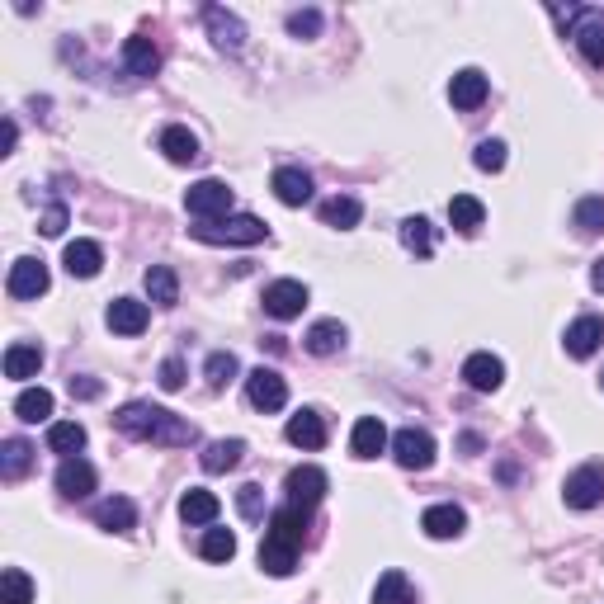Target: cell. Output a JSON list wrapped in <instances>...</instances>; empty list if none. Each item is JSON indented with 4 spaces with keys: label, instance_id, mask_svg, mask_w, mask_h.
Instances as JSON below:
<instances>
[{
    "label": "cell",
    "instance_id": "17",
    "mask_svg": "<svg viewBox=\"0 0 604 604\" xmlns=\"http://www.w3.org/2000/svg\"><path fill=\"white\" fill-rule=\"evenodd\" d=\"M57 491H62L67 501H85V496L95 491V468H90L85 458H62V468H57Z\"/></svg>",
    "mask_w": 604,
    "mask_h": 604
},
{
    "label": "cell",
    "instance_id": "16",
    "mask_svg": "<svg viewBox=\"0 0 604 604\" xmlns=\"http://www.w3.org/2000/svg\"><path fill=\"white\" fill-rule=\"evenodd\" d=\"M284 435H288V444H298V449H321V444H326V420H321V411L302 406L298 416H288Z\"/></svg>",
    "mask_w": 604,
    "mask_h": 604
},
{
    "label": "cell",
    "instance_id": "35",
    "mask_svg": "<svg viewBox=\"0 0 604 604\" xmlns=\"http://www.w3.org/2000/svg\"><path fill=\"white\" fill-rule=\"evenodd\" d=\"M260 567H265L269 576H293V567H298V548H288V543H279V538H265V543H260Z\"/></svg>",
    "mask_w": 604,
    "mask_h": 604
},
{
    "label": "cell",
    "instance_id": "32",
    "mask_svg": "<svg viewBox=\"0 0 604 604\" xmlns=\"http://www.w3.org/2000/svg\"><path fill=\"white\" fill-rule=\"evenodd\" d=\"M38 369H43V350L38 345H10L5 350V378L24 383V378H38Z\"/></svg>",
    "mask_w": 604,
    "mask_h": 604
},
{
    "label": "cell",
    "instance_id": "41",
    "mask_svg": "<svg viewBox=\"0 0 604 604\" xmlns=\"http://www.w3.org/2000/svg\"><path fill=\"white\" fill-rule=\"evenodd\" d=\"M199 553L208 557V562H232L236 557V534L232 529H208L199 543Z\"/></svg>",
    "mask_w": 604,
    "mask_h": 604
},
{
    "label": "cell",
    "instance_id": "40",
    "mask_svg": "<svg viewBox=\"0 0 604 604\" xmlns=\"http://www.w3.org/2000/svg\"><path fill=\"white\" fill-rule=\"evenodd\" d=\"M29 463H34V449H29L24 439H5V449H0V472L15 482V477L29 472Z\"/></svg>",
    "mask_w": 604,
    "mask_h": 604
},
{
    "label": "cell",
    "instance_id": "30",
    "mask_svg": "<svg viewBox=\"0 0 604 604\" xmlns=\"http://www.w3.org/2000/svg\"><path fill=\"white\" fill-rule=\"evenodd\" d=\"M142 284H147V298L156 302V307H175V302H180V279H175L170 265H151Z\"/></svg>",
    "mask_w": 604,
    "mask_h": 604
},
{
    "label": "cell",
    "instance_id": "23",
    "mask_svg": "<svg viewBox=\"0 0 604 604\" xmlns=\"http://www.w3.org/2000/svg\"><path fill=\"white\" fill-rule=\"evenodd\" d=\"M123 62H128V71H133L137 81H147V76H156L161 71V52H156V43L142 34H133L128 43H123Z\"/></svg>",
    "mask_w": 604,
    "mask_h": 604
},
{
    "label": "cell",
    "instance_id": "25",
    "mask_svg": "<svg viewBox=\"0 0 604 604\" xmlns=\"http://www.w3.org/2000/svg\"><path fill=\"white\" fill-rule=\"evenodd\" d=\"M161 151H166L170 166H194L199 161V137L180 128V123H170L166 133H161Z\"/></svg>",
    "mask_w": 604,
    "mask_h": 604
},
{
    "label": "cell",
    "instance_id": "13",
    "mask_svg": "<svg viewBox=\"0 0 604 604\" xmlns=\"http://www.w3.org/2000/svg\"><path fill=\"white\" fill-rule=\"evenodd\" d=\"M463 378H468L472 392H496L505 383V364L496 359L491 350H477L468 354V364H463Z\"/></svg>",
    "mask_w": 604,
    "mask_h": 604
},
{
    "label": "cell",
    "instance_id": "22",
    "mask_svg": "<svg viewBox=\"0 0 604 604\" xmlns=\"http://www.w3.org/2000/svg\"><path fill=\"white\" fill-rule=\"evenodd\" d=\"M571 38H576V48L586 52V62H595V67H604V19L600 15H581L576 24H571Z\"/></svg>",
    "mask_w": 604,
    "mask_h": 604
},
{
    "label": "cell",
    "instance_id": "50",
    "mask_svg": "<svg viewBox=\"0 0 604 604\" xmlns=\"http://www.w3.org/2000/svg\"><path fill=\"white\" fill-rule=\"evenodd\" d=\"M15 137H19V128H15V118H5V151H15Z\"/></svg>",
    "mask_w": 604,
    "mask_h": 604
},
{
    "label": "cell",
    "instance_id": "26",
    "mask_svg": "<svg viewBox=\"0 0 604 604\" xmlns=\"http://www.w3.org/2000/svg\"><path fill=\"white\" fill-rule=\"evenodd\" d=\"M345 321H336V317H326V321H317L312 331H307V350L317 354V359H331V354H340L345 350Z\"/></svg>",
    "mask_w": 604,
    "mask_h": 604
},
{
    "label": "cell",
    "instance_id": "21",
    "mask_svg": "<svg viewBox=\"0 0 604 604\" xmlns=\"http://www.w3.org/2000/svg\"><path fill=\"white\" fill-rule=\"evenodd\" d=\"M420 529L430 538H458L463 529H468V515L458 510L453 501H444V505H430L425 515H420Z\"/></svg>",
    "mask_w": 604,
    "mask_h": 604
},
{
    "label": "cell",
    "instance_id": "3",
    "mask_svg": "<svg viewBox=\"0 0 604 604\" xmlns=\"http://www.w3.org/2000/svg\"><path fill=\"white\" fill-rule=\"evenodd\" d=\"M185 208H189V218H199V222L232 218V189H227V180H199V185H189Z\"/></svg>",
    "mask_w": 604,
    "mask_h": 604
},
{
    "label": "cell",
    "instance_id": "20",
    "mask_svg": "<svg viewBox=\"0 0 604 604\" xmlns=\"http://www.w3.org/2000/svg\"><path fill=\"white\" fill-rule=\"evenodd\" d=\"M387 449V425L378 416H359L350 430V453L354 458H378Z\"/></svg>",
    "mask_w": 604,
    "mask_h": 604
},
{
    "label": "cell",
    "instance_id": "47",
    "mask_svg": "<svg viewBox=\"0 0 604 604\" xmlns=\"http://www.w3.org/2000/svg\"><path fill=\"white\" fill-rule=\"evenodd\" d=\"M156 383L166 387V392H180V387H185V364H180V359H166V364H161V378H156Z\"/></svg>",
    "mask_w": 604,
    "mask_h": 604
},
{
    "label": "cell",
    "instance_id": "38",
    "mask_svg": "<svg viewBox=\"0 0 604 604\" xmlns=\"http://www.w3.org/2000/svg\"><path fill=\"white\" fill-rule=\"evenodd\" d=\"M236 373H241V364H236L232 350H213V354H208V364H203V378H208V387H213V392H222V387L232 383Z\"/></svg>",
    "mask_w": 604,
    "mask_h": 604
},
{
    "label": "cell",
    "instance_id": "24",
    "mask_svg": "<svg viewBox=\"0 0 604 604\" xmlns=\"http://www.w3.org/2000/svg\"><path fill=\"white\" fill-rule=\"evenodd\" d=\"M95 520L109 529V534H133L137 529V505L128 496H109V501L95 505Z\"/></svg>",
    "mask_w": 604,
    "mask_h": 604
},
{
    "label": "cell",
    "instance_id": "42",
    "mask_svg": "<svg viewBox=\"0 0 604 604\" xmlns=\"http://www.w3.org/2000/svg\"><path fill=\"white\" fill-rule=\"evenodd\" d=\"M576 232L581 236H600L604 232V199L590 194V199L576 203Z\"/></svg>",
    "mask_w": 604,
    "mask_h": 604
},
{
    "label": "cell",
    "instance_id": "10",
    "mask_svg": "<svg viewBox=\"0 0 604 604\" xmlns=\"http://www.w3.org/2000/svg\"><path fill=\"white\" fill-rule=\"evenodd\" d=\"M104 321H109V331L114 336H142L151 321V307L137 298H114L109 302V312H104Z\"/></svg>",
    "mask_w": 604,
    "mask_h": 604
},
{
    "label": "cell",
    "instance_id": "37",
    "mask_svg": "<svg viewBox=\"0 0 604 604\" xmlns=\"http://www.w3.org/2000/svg\"><path fill=\"white\" fill-rule=\"evenodd\" d=\"M402 246L411 255H435V227H430V218H406L402 222Z\"/></svg>",
    "mask_w": 604,
    "mask_h": 604
},
{
    "label": "cell",
    "instance_id": "1",
    "mask_svg": "<svg viewBox=\"0 0 604 604\" xmlns=\"http://www.w3.org/2000/svg\"><path fill=\"white\" fill-rule=\"evenodd\" d=\"M118 435L128 439H151V444H194V425L180 420L166 406H151V402H128L118 406Z\"/></svg>",
    "mask_w": 604,
    "mask_h": 604
},
{
    "label": "cell",
    "instance_id": "31",
    "mask_svg": "<svg viewBox=\"0 0 604 604\" xmlns=\"http://www.w3.org/2000/svg\"><path fill=\"white\" fill-rule=\"evenodd\" d=\"M48 449L62 458H76L85 449V425L81 420H52L48 425Z\"/></svg>",
    "mask_w": 604,
    "mask_h": 604
},
{
    "label": "cell",
    "instance_id": "44",
    "mask_svg": "<svg viewBox=\"0 0 604 604\" xmlns=\"http://www.w3.org/2000/svg\"><path fill=\"white\" fill-rule=\"evenodd\" d=\"M236 510H241V520H265V491L255 487V482H246V487L236 491Z\"/></svg>",
    "mask_w": 604,
    "mask_h": 604
},
{
    "label": "cell",
    "instance_id": "14",
    "mask_svg": "<svg viewBox=\"0 0 604 604\" xmlns=\"http://www.w3.org/2000/svg\"><path fill=\"white\" fill-rule=\"evenodd\" d=\"M600 340H604V317H595V312H590V317H576L567 326V340H562V345H567V354L571 359H590V354L600 350Z\"/></svg>",
    "mask_w": 604,
    "mask_h": 604
},
{
    "label": "cell",
    "instance_id": "29",
    "mask_svg": "<svg viewBox=\"0 0 604 604\" xmlns=\"http://www.w3.org/2000/svg\"><path fill=\"white\" fill-rule=\"evenodd\" d=\"M180 520L185 524H213L218 520V496L203 487H189L185 496H180Z\"/></svg>",
    "mask_w": 604,
    "mask_h": 604
},
{
    "label": "cell",
    "instance_id": "11",
    "mask_svg": "<svg viewBox=\"0 0 604 604\" xmlns=\"http://www.w3.org/2000/svg\"><path fill=\"white\" fill-rule=\"evenodd\" d=\"M284 487H288V505H302V510H312V505L326 496V487H331V482H326V472H321V468H312V463H307V468H293V472H288Z\"/></svg>",
    "mask_w": 604,
    "mask_h": 604
},
{
    "label": "cell",
    "instance_id": "2",
    "mask_svg": "<svg viewBox=\"0 0 604 604\" xmlns=\"http://www.w3.org/2000/svg\"><path fill=\"white\" fill-rule=\"evenodd\" d=\"M189 232L203 246H260L269 236V227L260 218H251V213H232V218H222V222H199Z\"/></svg>",
    "mask_w": 604,
    "mask_h": 604
},
{
    "label": "cell",
    "instance_id": "46",
    "mask_svg": "<svg viewBox=\"0 0 604 604\" xmlns=\"http://www.w3.org/2000/svg\"><path fill=\"white\" fill-rule=\"evenodd\" d=\"M38 232H43V236H62V232H67V208H62V203H52L48 213L38 218Z\"/></svg>",
    "mask_w": 604,
    "mask_h": 604
},
{
    "label": "cell",
    "instance_id": "19",
    "mask_svg": "<svg viewBox=\"0 0 604 604\" xmlns=\"http://www.w3.org/2000/svg\"><path fill=\"white\" fill-rule=\"evenodd\" d=\"M265 538H279V543H288V548H302V538H307V510H302V505H284V510H274V515H269Z\"/></svg>",
    "mask_w": 604,
    "mask_h": 604
},
{
    "label": "cell",
    "instance_id": "43",
    "mask_svg": "<svg viewBox=\"0 0 604 604\" xmlns=\"http://www.w3.org/2000/svg\"><path fill=\"white\" fill-rule=\"evenodd\" d=\"M472 166L487 170V175H496V170L505 166V142H496V137H487V142H477V151H472Z\"/></svg>",
    "mask_w": 604,
    "mask_h": 604
},
{
    "label": "cell",
    "instance_id": "8",
    "mask_svg": "<svg viewBox=\"0 0 604 604\" xmlns=\"http://www.w3.org/2000/svg\"><path fill=\"white\" fill-rule=\"evenodd\" d=\"M302 307H307V284H298V279H274L265 288V312L274 321L302 317Z\"/></svg>",
    "mask_w": 604,
    "mask_h": 604
},
{
    "label": "cell",
    "instance_id": "7",
    "mask_svg": "<svg viewBox=\"0 0 604 604\" xmlns=\"http://www.w3.org/2000/svg\"><path fill=\"white\" fill-rule=\"evenodd\" d=\"M52 284V274L43 260H34V255H24V260H15L10 265V279H5V288H10V298H43Z\"/></svg>",
    "mask_w": 604,
    "mask_h": 604
},
{
    "label": "cell",
    "instance_id": "36",
    "mask_svg": "<svg viewBox=\"0 0 604 604\" xmlns=\"http://www.w3.org/2000/svg\"><path fill=\"white\" fill-rule=\"evenodd\" d=\"M411 600H416V590L406 581V571H383V576H378L373 604H411Z\"/></svg>",
    "mask_w": 604,
    "mask_h": 604
},
{
    "label": "cell",
    "instance_id": "4",
    "mask_svg": "<svg viewBox=\"0 0 604 604\" xmlns=\"http://www.w3.org/2000/svg\"><path fill=\"white\" fill-rule=\"evenodd\" d=\"M562 501L571 510H595L604 501V468L600 463H581V468L571 472L567 482H562Z\"/></svg>",
    "mask_w": 604,
    "mask_h": 604
},
{
    "label": "cell",
    "instance_id": "39",
    "mask_svg": "<svg viewBox=\"0 0 604 604\" xmlns=\"http://www.w3.org/2000/svg\"><path fill=\"white\" fill-rule=\"evenodd\" d=\"M0 604H34V581L19 567L0 571Z\"/></svg>",
    "mask_w": 604,
    "mask_h": 604
},
{
    "label": "cell",
    "instance_id": "33",
    "mask_svg": "<svg viewBox=\"0 0 604 604\" xmlns=\"http://www.w3.org/2000/svg\"><path fill=\"white\" fill-rule=\"evenodd\" d=\"M241 453H246V444L241 439H213L208 449H203V472H232L236 463H241Z\"/></svg>",
    "mask_w": 604,
    "mask_h": 604
},
{
    "label": "cell",
    "instance_id": "45",
    "mask_svg": "<svg viewBox=\"0 0 604 604\" xmlns=\"http://www.w3.org/2000/svg\"><path fill=\"white\" fill-rule=\"evenodd\" d=\"M288 34L293 38H317L321 34V10H293V15H288Z\"/></svg>",
    "mask_w": 604,
    "mask_h": 604
},
{
    "label": "cell",
    "instance_id": "49",
    "mask_svg": "<svg viewBox=\"0 0 604 604\" xmlns=\"http://www.w3.org/2000/svg\"><path fill=\"white\" fill-rule=\"evenodd\" d=\"M590 284H595V293H604V260H595V265H590Z\"/></svg>",
    "mask_w": 604,
    "mask_h": 604
},
{
    "label": "cell",
    "instance_id": "6",
    "mask_svg": "<svg viewBox=\"0 0 604 604\" xmlns=\"http://www.w3.org/2000/svg\"><path fill=\"white\" fill-rule=\"evenodd\" d=\"M246 397H251L255 411H284L288 406V383L274 369L260 364V369L246 373Z\"/></svg>",
    "mask_w": 604,
    "mask_h": 604
},
{
    "label": "cell",
    "instance_id": "18",
    "mask_svg": "<svg viewBox=\"0 0 604 604\" xmlns=\"http://www.w3.org/2000/svg\"><path fill=\"white\" fill-rule=\"evenodd\" d=\"M203 19H208V29H213V43H218L222 52H241V43H246V24H241L232 10H222V5H208V10H203Z\"/></svg>",
    "mask_w": 604,
    "mask_h": 604
},
{
    "label": "cell",
    "instance_id": "15",
    "mask_svg": "<svg viewBox=\"0 0 604 604\" xmlns=\"http://www.w3.org/2000/svg\"><path fill=\"white\" fill-rule=\"evenodd\" d=\"M62 265H67L71 279H95L104 269V251H100V241H67V251H62Z\"/></svg>",
    "mask_w": 604,
    "mask_h": 604
},
{
    "label": "cell",
    "instance_id": "27",
    "mask_svg": "<svg viewBox=\"0 0 604 604\" xmlns=\"http://www.w3.org/2000/svg\"><path fill=\"white\" fill-rule=\"evenodd\" d=\"M449 222H453V232H482V222H487V208H482V199H472V194H453L449 199Z\"/></svg>",
    "mask_w": 604,
    "mask_h": 604
},
{
    "label": "cell",
    "instance_id": "9",
    "mask_svg": "<svg viewBox=\"0 0 604 604\" xmlns=\"http://www.w3.org/2000/svg\"><path fill=\"white\" fill-rule=\"evenodd\" d=\"M269 189H274V199L284 203V208L312 203V175H307L302 166H279L274 170V180H269Z\"/></svg>",
    "mask_w": 604,
    "mask_h": 604
},
{
    "label": "cell",
    "instance_id": "34",
    "mask_svg": "<svg viewBox=\"0 0 604 604\" xmlns=\"http://www.w3.org/2000/svg\"><path fill=\"white\" fill-rule=\"evenodd\" d=\"M15 416L24 420V425H38V420L52 416V392L48 387H24L15 397Z\"/></svg>",
    "mask_w": 604,
    "mask_h": 604
},
{
    "label": "cell",
    "instance_id": "5",
    "mask_svg": "<svg viewBox=\"0 0 604 604\" xmlns=\"http://www.w3.org/2000/svg\"><path fill=\"white\" fill-rule=\"evenodd\" d=\"M392 458H397L406 472H425L435 463V439L425 435V430H416V425H406V430L392 435Z\"/></svg>",
    "mask_w": 604,
    "mask_h": 604
},
{
    "label": "cell",
    "instance_id": "48",
    "mask_svg": "<svg viewBox=\"0 0 604 604\" xmlns=\"http://www.w3.org/2000/svg\"><path fill=\"white\" fill-rule=\"evenodd\" d=\"M104 392L100 378H71V397H81V402H95Z\"/></svg>",
    "mask_w": 604,
    "mask_h": 604
},
{
    "label": "cell",
    "instance_id": "12",
    "mask_svg": "<svg viewBox=\"0 0 604 604\" xmlns=\"http://www.w3.org/2000/svg\"><path fill=\"white\" fill-rule=\"evenodd\" d=\"M487 95H491V81L482 76L477 67H463L458 76L449 81V100H453V109H482L487 104Z\"/></svg>",
    "mask_w": 604,
    "mask_h": 604
},
{
    "label": "cell",
    "instance_id": "28",
    "mask_svg": "<svg viewBox=\"0 0 604 604\" xmlns=\"http://www.w3.org/2000/svg\"><path fill=\"white\" fill-rule=\"evenodd\" d=\"M359 218H364V203L350 199V194H336V199L321 203V222H326V227H336V232L359 227Z\"/></svg>",
    "mask_w": 604,
    "mask_h": 604
}]
</instances>
